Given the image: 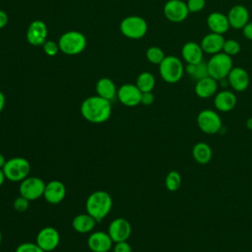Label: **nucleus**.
I'll use <instances>...</instances> for the list:
<instances>
[{"mask_svg": "<svg viewBox=\"0 0 252 252\" xmlns=\"http://www.w3.org/2000/svg\"><path fill=\"white\" fill-rule=\"evenodd\" d=\"M111 102L97 94L85 98L80 106L82 116L94 124L106 122L111 115Z\"/></svg>", "mask_w": 252, "mask_h": 252, "instance_id": "1", "label": "nucleus"}, {"mask_svg": "<svg viewBox=\"0 0 252 252\" xmlns=\"http://www.w3.org/2000/svg\"><path fill=\"white\" fill-rule=\"evenodd\" d=\"M112 198L106 191L97 190L90 194L86 200V211L95 219L97 222L101 221L111 211Z\"/></svg>", "mask_w": 252, "mask_h": 252, "instance_id": "2", "label": "nucleus"}, {"mask_svg": "<svg viewBox=\"0 0 252 252\" xmlns=\"http://www.w3.org/2000/svg\"><path fill=\"white\" fill-rule=\"evenodd\" d=\"M60 51L66 55H77L87 46L86 36L78 31H69L61 34L58 39Z\"/></svg>", "mask_w": 252, "mask_h": 252, "instance_id": "3", "label": "nucleus"}, {"mask_svg": "<svg viewBox=\"0 0 252 252\" xmlns=\"http://www.w3.org/2000/svg\"><path fill=\"white\" fill-rule=\"evenodd\" d=\"M159 75L161 79L169 84H175L181 80L185 72V68L181 60L174 56L168 55L158 65Z\"/></svg>", "mask_w": 252, "mask_h": 252, "instance_id": "4", "label": "nucleus"}, {"mask_svg": "<svg viewBox=\"0 0 252 252\" xmlns=\"http://www.w3.org/2000/svg\"><path fill=\"white\" fill-rule=\"evenodd\" d=\"M2 169L7 180L12 182H21L29 176L31 164L27 158L15 157L7 159Z\"/></svg>", "mask_w": 252, "mask_h": 252, "instance_id": "5", "label": "nucleus"}, {"mask_svg": "<svg viewBox=\"0 0 252 252\" xmlns=\"http://www.w3.org/2000/svg\"><path fill=\"white\" fill-rule=\"evenodd\" d=\"M207 65L209 76L216 81H222L227 78L232 69V59L229 55L221 51L212 55Z\"/></svg>", "mask_w": 252, "mask_h": 252, "instance_id": "6", "label": "nucleus"}, {"mask_svg": "<svg viewBox=\"0 0 252 252\" xmlns=\"http://www.w3.org/2000/svg\"><path fill=\"white\" fill-rule=\"evenodd\" d=\"M121 33L130 39H140L148 32L146 20L140 16H128L124 18L119 26Z\"/></svg>", "mask_w": 252, "mask_h": 252, "instance_id": "7", "label": "nucleus"}, {"mask_svg": "<svg viewBox=\"0 0 252 252\" xmlns=\"http://www.w3.org/2000/svg\"><path fill=\"white\" fill-rule=\"evenodd\" d=\"M197 125L199 129L208 135L219 133L222 128L220 114L213 109H203L197 115Z\"/></svg>", "mask_w": 252, "mask_h": 252, "instance_id": "8", "label": "nucleus"}, {"mask_svg": "<svg viewBox=\"0 0 252 252\" xmlns=\"http://www.w3.org/2000/svg\"><path fill=\"white\" fill-rule=\"evenodd\" d=\"M45 184L46 183L40 177L28 176L20 183V195L27 198L29 201L37 200L43 196Z\"/></svg>", "mask_w": 252, "mask_h": 252, "instance_id": "9", "label": "nucleus"}, {"mask_svg": "<svg viewBox=\"0 0 252 252\" xmlns=\"http://www.w3.org/2000/svg\"><path fill=\"white\" fill-rule=\"evenodd\" d=\"M60 242V234L58 230L52 226L41 228L35 238V243L44 251L50 252L57 248Z\"/></svg>", "mask_w": 252, "mask_h": 252, "instance_id": "10", "label": "nucleus"}, {"mask_svg": "<svg viewBox=\"0 0 252 252\" xmlns=\"http://www.w3.org/2000/svg\"><path fill=\"white\" fill-rule=\"evenodd\" d=\"M164 17L172 23H181L189 15L186 2L181 0H168L163 6Z\"/></svg>", "mask_w": 252, "mask_h": 252, "instance_id": "11", "label": "nucleus"}, {"mask_svg": "<svg viewBox=\"0 0 252 252\" xmlns=\"http://www.w3.org/2000/svg\"><path fill=\"white\" fill-rule=\"evenodd\" d=\"M131 232L132 227L130 222L123 218H116L111 220L107 228V233L114 243L127 241L131 235Z\"/></svg>", "mask_w": 252, "mask_h": 252, "instance_id": "12", "label": "nucleus"}, {"mask_svg": "<svg viewBox=\"0 0 252 252\" xmlns=\"http://www.w3.org/2000/svg\"><path fill=\"white\" fill-rule=\"evenodd\" d=\"M117 98L125 106L134 107L141 103L142 92L136 84H124L117 89Z\"/></svg>", "mask_w": 252, "mask_h": 252, "instance_id": "13", "label": "nucleus"}, {"mask_svg": "<svg viewBox=\"0 0 252 252\" xmlns=\"http://www.w3.org/2000/svg\"><path fill=\"white\" fill-rule=\"evenodd\" d=\"M113 243L109 234L102 230L92 232L87 240L88 247L93 252H108L112 249Z\"/></svg>", "mask_w": 252, "mask_h": 252, "instance_id": "14", "label": "nucleus"}, {"mask_svg": "<svg viewBox=\"0 0 252 252\" xmlns=\"http://www.w3.org/2000/svg\"><path fill=\"white\" fill-rule=\"evenodd\" d=\"M47 27L43 21L34 20L32 21L27 30L26 37L30 44L37 46L42 45L47 39Z\"/></svg>", "mask_w": 252, "mask_h": 252, "instance_id": "15", "label": "nucleus"}, {"mask_svg": "<svg viewBox=\"0 0 252 252\" xmlns=\"http://www.w3.org/2000/svg\"><path fill=\"white\" fill-rule=\"evenodd\" d=\"M66 196V186L59 180H51L45 184L43 197L49 204L56 205L64 200Z\"/></svg>", "mask_w": 252, "mask_h": 252, "instance_id": "16", "label": "nucleus"}, {"mask_svg": "<svg viewBox=\"0 0 252 252\" xmlns=\"http://www.w3.org/2000/svg\"><path fill=\"white\" fill-rule=\"evenodd\" d=\"M226 79L231 89L235 92L245 91L250 83L247 71L241 67H232Z\"/></svg>", "mask_w": 252, "mask_h": 252, "instance_id": "17", "label": "nucleus"}, {"mask_svg": "<svg viewBox=\"0 0 252 252\" xmlns=\"http://www.w3.org/2000/svg\"><path fill=\"white\" fill-rule=\"evenodd\" d=\"M237 103L236 95L233 92L228 90H222L218 92L214 97V104L217 110L220 112L231 111Z\"/></svg>", "mask_w": 252, "mask_h": 252, "instance_id": "18", "label": "nucleus"}, {"mask_svg": "<svg viewBox=\"0 0 252 252\" xmlns=\"http://www.w3.org/2000/svg\"><path fill=\"white\" fill-rule=\"evenodd\" d=\"M226 16L229 26L236 30H242V28L249 22V12L243 5L232 6Z\"/></svg>", "mask_w": 252, "mask_h": 252, "instance_id": "19", "label": "nucleus"}, {"mask_svg": "<svg viewBox=\"0 0 252 252\" xmlns=\"http://www.w3.org/2000/svg\"><path fill=\"white\" fill-rule=\"evenodd\" d=\"M223 42H224V38H223L222 34L211 32L210 33L206 34L202 38L200 45H201L204 53L214 55V54H217V53L222 51Z\"/></svg>", "mask_w": 252, "mask_h": 252, "instance_id": "20", "label": "nucleus"}, {"mask_svg": "<svg viewBox=\"0 0 252 252\" xmlns=\"http://www.w3.org/2000/svg\"><path fill=\"white\" fill-rule=\"evenodd\" d=\"M204 51L200 45L195 41H188L184 43L181 49V55L183 60L187 64H198L203 61Z\"/></svg>", "mask_w": 252, "mask_h": 252, "instance_id": "21", "label": "nucleus"}, {"mask_svg": "<svg viewBox=\"0 0 252 252\" xmlns=\"http://www.w3.org/2000/svg\"><path fill=\"white\" fill-rule=\"evenodd\" d=\"M195 94L200 98H209L217 94L218 91V81L208 76L200 79L196 82L194 88Z\"/></svg>", "mask_w": 252, "mask_h": 252, "instance_id": "22", "label": "nucleus"}, {"mask_svg": "<svg viewBox=\"0 0 252 252\" xmlns=\"http://www.w3.org/2000/svg\"><path fill=\"white\" fill-rule=\"evenodd\" d=\"M207 25L212 32L223 34L229 29V22L227 16L220 12H213L207 18Z\"/></svg>", "mask_w": 252, "mask_h": 252, "instance_id": "23", "label": "nucleus"}, {"mask_svg": "<svg viewBox=\"0 0 252 252\" xmlns=\"http://www.w3.org/2000/svg\"><path fill=\"white\" fill-rule=\"evenodd\" d=\"M96 94L111 101L117 96V89L114 82L106 77L100 78L95 84Z\"/></svg>", "mask_w": 252, "mask_h": 252, "instance_id": "24", "label": "nucleus"}, {"mask_svg": "<svg viewBox=\"0 0 252 252\" xmlns=\"http://www.w3.org/2000/svg\"><path fill=\"white\" fill-rule=\"evenodd\" d=\"M97 221L88 213L77 215L72 220V227L79 233L92 232Z\"/></svg>", "mask_w": 252, "mask_h": 252, "instance_id": "25", "label": "nucleus"}, {"mask_svg": "<svg viewBox=\"0 0 252 252\" xmlns=\"http://www.w3.org/2000/svg\"><path fill=\"white\" fill-rule=\"evenodd\" d=\"M192 156L197 163L207 164L213 158V150L209 144L205 142H199L193 146Z\"/></svg>", "mask_w": 252, "mask_h": 252, "instance_id": "26", "label": "nucleus"}, {"mask_svg": "<svg viewBox=\"0 0 252 252\" xmlns=\"http://www.w3.org/2000/svg\"><path fill=\"white\" fill-rule=\"evenodd\" d=\"M156 85V79L150 72H142L136 80V86L142 93L152 92Z\"/></svg>", "mask_w": 252, "mask_h": 252, "instance_id": "27", "label": "nucleus"}, {"mask_svg": "<svg viewBox=\"0 0 252 252\" xmlns=\"http://www.w3.org/2000/svg\"><path fill=\"white\" fill-rule=\"evenodd\" d=\"M185 72L196 81L209 76L208 65L207 62H205L204 60L198 64H187V66L185 67Z\"/></svg>", "mask_w": 252, "mask_h": 252, "instance_id": "28", "label": "nucleus"}, {"mask_svg": "<svg viewBox=\"0 0 252 252\" xmlns=\"http://www.w3.org/2000/svg\"><path fill=\"white\" fill-rule=\"evenodd\" d=\"M182 183V177L181 174L177 170H170L164 180L165 188L170 192H175L181 187Z\"/></svg>", "mask_w": 252, "mask_h": 252, "instance_id": "29", "label": "nucleus"}, {"mask_svg": "<svg viewBox=\"0 0 252 252\" xmlns=\"http://www.w3.org/2000/svg\"><path fill=\"white\" fill-rule=\"evenodd\" d=\"M146 57L150 63L159 65L160 62L164 59L165 54L160 47L151 46L146 51Z\"/></svg>", "mask_w": 252, "mask_h": 252, "instance_id": "30", "label": "nucleus"}, {"mask_svg": "<svg viewBox=\"0 0 252 252\" xmlns=\"http://www.w3.org/2000/svg\"><path fill=\"white\" fill-rule=\"evenodd\" d=\"M240 51V44L238 41L229 38V39H224L223 42V46H222V52L231 56H234L236 54H238V52Z\"/></svg>", "mask_w": 252, "mask_h": 252, "instance_id": "31", "label": "nucleus"}, {"mask_svg": "<svg viewBox=\"0 0 252 252\" xmlns=\"http://www.w3.org/2000/svg\"><path fill=\"white\" fill-rule=\"evenodd\" d=\"M15 252H44L35 242H23L17 246Z\"/></svg>", "mask_w": 252, "mask_h": 252, "instance_id": "32", "label": "nucleus"}, {"mask_svg": "<svg viewBox=\"0 0 252 252\" xmlns=\"http://www.w3.org/2000/svg\"><path fill=\"white\" fill-rule=\"evenodd\" d=\"M42 48H43L44 53L48 56H55L58 53V51L60 50L58 42H55L53 40H46L42 44Z\"/></svg>", "mask_w": 252, "mask_h": 252, "instance_id": "33", "label": "nucleus"}, {"mask_svg": "<svg viewBox=\"0 0 252 252\" xmlns=\"http://www.w3.org/2000/svg\"><path fill=\"white\" fill-rule=\"evenodd\" d=\"M29 206H30V201L21 195L19 197H17L13 202V207H14L15 211H17L19 213L26 212L28 210Z\"/></svg>", "mask_w": 252, "mask_h": 252, "instance_id": "34", "label": "nucleus"}, {"mask_svg": "<svg viewBox=\"0 0 252 252\" xmlns=\"http://www.w3.org/2000/svg\"><path fill=\"white\" fill-rule=\"evenodd\" d=\"M186 5L189 13H198L204 9L206 0H187Z\"/></svg>", "mask_w": 252, "mask_h": 252, "instance_id": "35", "label": "nucleus"}, {"mask_svg": "<svg viewBox=\"0 0 252 252\" xmlns=\"http://www.w3.org/2000/svg\"><path fill=\"white\" fill-rule=\"evenodd\" d=\"M112 249L113 252H132V247L127 241L115 242Z\"/></svg>", "mask_w": 252, "mask_h": 252, "instance_id": "36", "label": "nucleus"}, {"mask_svg": "<svg viewBox=\"0 0 252 252\" xmlns=\"http://www.w3.org/2000/svg\"><path fill=\"white\" fill-rule=\"evenodd\" d=\"M155 100V95L152 92H146L142 93V98L141 103L144 105H151Z\"/></svg>", "mask_w": 252, "mask_h": 252, "instance_id": "37", "label": "nucleus"}, {"mask_svg": "<svg viewBox=\"0 0 252 252\" xmlns=\"http://www.w3.org/2000/svg\"><path fill=\"white\" fill-rule=\"evenodd\" d=\"M242 33L243 35L249 39L252 40V22H248L243 28H242Z\"/></svg>", "mask_w": 252, "mask_h": 252, "instance_id": "38", "label": "nucleus"}, {"mask_svg": "<svg viewBox=\"0 0 252 252\" xmlns=\"http://www.w3.org/2000/svg\"><path fill=\"white\" fill-rule=\"evenodd\" d=\"M8 15L3 10H0V30L8 24Z\"/></svg>", "mask_w": 252, "mask_h": 252, "instance_id": "39", "label": "nucleus"}, {"mask_svg": "<svg viewBox=\"0 0 252 252\" xmlns=\"http://www.w3.org/2000/svg\"><path fill=\"white\" fill-rule=\"evenodd\" d=\"M5 102H6V98H5V95L4 94L0 91V113L2 112V110L4 109V106H5Z\"/></svg>", "mask_w": 252, "mask_h": 252, "instance_id": "40", "label": "nucleus"}, {"mask_svg": "<svg viewBox=\"0 0 252 252\" xmlns=\"http://www.w3.org/2000/svg\"><path fill=\"white\" fill-rule=\"evenodd\" d=\"M6 177H5V174H4V171L2 168H0V187L4 184V181H5Z\"/></svg>", "mask_w": 252, "mask_h": 252, "instance_id": "41", "label": "nucleus"}, {"mask_svg": "<svg viewBox=\"0 0 252 252\" xmlns=\"http://www.w3.org/2000/svg\"><path fill=\"white\" fill-rule=\"evenodd\" d=\"M246 128L249 129V130H252V117H249L247 120H246Z\"/></svg>", "mask_w": 252, "mask_h": 252, "instance_id": "42", "label": "nucleus"}, {"mask_svg": "<svg viewBox=\"0 0 252 252\" xmlns=\"http://www.w3.org/2000/svg\"><path fill=\"white\" fill-rule=\"evenodd\" d=\"M6 158H5V157L0 153V168H3V166H4V164H5V162H6Z\"/></svg>", "mask_w": 252, "mask_h": 252, "instance_id": "43", "label": "nucleus"}, {"mask_svg": "<svg viewBox=\"0 0 252 252\" xmlns=\"http://www.w3.org/2000/svg\"><path fill=\"white\" fill-rule=\"evenodd\" d=\"M1 242H2V233H1V230H0V245H1Z\"/></svg>", "mask_w": 252, "mask_h": 252, "instance_id": "44", "label": "nucleus"}]
</instances>
